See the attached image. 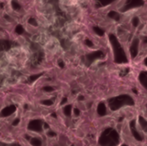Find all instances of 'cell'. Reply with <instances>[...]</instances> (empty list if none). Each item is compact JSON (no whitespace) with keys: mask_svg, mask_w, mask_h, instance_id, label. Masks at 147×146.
<instances>
[{"mask_svg":"<svg viewBox=\"0 0 147 146\" xmlns=\"http://www.w3.org/2000/svg\"><path fill=\"white\" fill-rule=\"evenodd\" d=\"M120 142V135L118 132L112 128H106L99 138V145L101 146H117Z\"/></svg>","mask_w":147,"mask_h":146,"instance_id":"6da1fadb","label":"cell"},{"mask_svg":"<svg viewBox=\"0 0 147 146\" xmlns=\"http://www.w3.org/2000/svg\"><path fill=\"white\" fill-rule=\"evenodd\" d=\"M109 37V41H110L112 48H113L115 62L117 63V64L127 63L128 59L127 58L126 52H125L124 49L122 48V46H121L117 37L113 34H110Z\"/></svg>","mask_w":147,"mask_h":146,"instance_id":"7a4b0ae2","label":"cell"},{"mask_svg":"<svg viewBox=\"0 0 147 146\" xmlns=\"http://www.w3.org/2000/svg\"><path fill=\"white\" fill-rule=\"evenodd\" d=\"M134 101L129 95H121L109 100V106L112 111H116L124 106H134Z\"/></svg>","mask_w":147,"mask_h":146,"instance_id":"3957f363","label":"cell"},{"mask_svg":"<svg viewBox=\"0 0 147 146\" xmlns=\"http://www.w3.org/2000/svg\"><path fill=\"white\" fill-rule=\"evenodd\" d=\"M144 4H145V1L144 0H127L125 4L123 5V7L121 9V11L122 12H126V11L130 10L132 9L141 7Z\"/></svg>","mask_w":147,"mask_h":146,"instance_id":"277c9868","label":"cell"},{"mask_svg":"<svg viewBox=\"0 0 147 146\" xmlns=\"http://www.w3.org/2000/svg\"><path fill=\"white\" fill-rule=\"evenodd\" d=\"M102 58H104V53L102 51H96V52H90V54L86 55V60H87V63H89V64H91L94 61L102 59Z\"/></svg>","mask_w":147,"mask_h":146,"instance_id":"5b68a950","label":"cell"},{"mask_svg":"<svg viewBox=\"0 0 147 146\" xmlns=\"http://www.w3.org/2000/svg\"><path fill=\"white\" fill-rule=\"evenodd\" d=\"M129 126H130V130H131V133H132V135L134 136V138L137 140V141H143L144 140V138L142 135H140V133L138 132L137 128H136V121L135 120H133L130 121V124H129Z\"/></svg>","mask_w":147,"mask_h":146,"instance_id":"8992f818","label":"cell"},{"mask_svg":"<svg viewBox=\"0 0 147 146\" xmlns=\"http://www.w3.org/2000/svg\"><path fill=\"white\" fill-rule=\"evenodd\" d=\"M139 46H140V39L135 38L134 39L131 46H130V53L132 58H136L139 53Z\"/></svg>","mask_w":147,"mask_h":146,"instance_id":"52a82bcc","label":"cell"},{"mask_svg":"<svg viewBox=\"0 0 147 146\" xmlns=\"http://www.w3.org/2000/svg\"><path fill=\"white\" fill-rule=\"evenodd\" d=\"M139 80L142 86L147 90V71H141L139 75Z\"/></svg>","mask_w":147,"mask_h":146,"instance_id":"ba28073f","label":"cell"},{"mask_svg":"<svg viewBox=\"0 0 147 146\" xmlns=\"http://www.w3.org/2000/svg\"><path fill=\"white\" fill-rule=\"evenodd\" d=\"M97 113L100 116H104L107 114V108L103 102L99 103V105L97 107Z\"/></svg>","mask_w":147,"mask_h":146,"instance_id":"9c48e42d","label":"cell"},{"mask_svg":"<svg viewBox=\"0 0 147 146\" xmlns=\"http://www.w3.org/2000/svg\"><path fill=\"white\" fill-rule=\"evenodd\" d=\"M139 123L142 128V130L145 132V133H147V120L142 116H140L139 117Z\"/></svg>","mask_w":147,"mask_h":146,"instance_id":"30bf717a","label":"cell"},{"mask_svg":"<svg viewBox=\"0 0 147 146\" xmlns=\"http://www.w3.org/2000/svg\"><path fill=\"white\" fill-rule=\"evenodd\" d=\"M108 15H109V17H110L111 19H113V20H115V21H117V22L121 19V15H120L118 12L114 11V10L109 11V14H108Z\"/></svg>","mask_w":147,"mask_h":146,"instance_id":"8fae6325","label":"cell"},{"mask_svg":"<svg viewBox=\"0 0 147 146\" xmlns=\"http://www.w3.org/2000/svg\"><path fill=\"white\" fill-rule=\"evenodd\" d=\"M96 1L100 3V6H107L112 3L115 0H96Z\"/></svg>","mask_w":147,"mask_h":146,"instance_id":"7c38bea8","label":"cell"},{"mask_svg":"<svg viewBox=\"0 0 147 146\" xmlns=\"http://www.w3.org/2000/svg\"><path fill=\"white\" fill-rule=\"evenodd\" d=\"M93 30H94L95 33H96L97 35H99V36H102V35L104 34V31H103L101 28H99V27H94V28H93Z\"/></svg>","mask_w":147,"mask_h":146,"instance_id":"4fadbf2b","label":"cell"},{"mask_svg":"<svg viewBox=\"0 0 147 146\" xmlns=\"http://www.w3.org/2000/svg\"><path fill=\"white\" fill-rule=\"evenodd\" d=\"M132 23H133V26L134 27H138L139 24H140V19H139V17H137V16L134 17L133 20H132Z\"/></svg>","mask_w":147,"mask_h":146,"instance_id":"5bb4252c","label":"cell"},{"mask_svg":"<svg viewBox=\"0 0 147 146\" xmlns=\"http://www.w3.org/2000/svg\"><path fill=\"white\" fill-rule=\"evenodd\" d=\"M85 44L88 46H93V42L90 40H85Z\"/></svg>","mask_w":147,"mask_h":146,"instance_id":"9a60e30c","label":"cell"},{"mask_svg":"<svg viewBox=\"0 0 147 146\" xmlns=\"http://www.w3.org/2000/svg\"><path fill=\"white\" fill-rule=\"evenodd\" d=\"M143 42H144L145 44H146L147 43V36H144V37H143Z\"/></svg>","mask_w":147,"mask_h":146,"instance_id":"2e32d148","label":"cell"},{"mask_svg":"<svg viewBox=\"0 0 147 146\" xmlns=\"http://www.w3.org/2000/svg\"><path fill=\"white\" fill-rule=\"evenodd\" d=\"M133 91H134V93L138 94V91H137V89H133Z\"/></svg>","mask_w":147,"mask_h":146,"instance_id":"e0dca14e","label":"cell"},{"mask_svg":"<svg viewBox=\"0 0 147 146\" xmlns=\"http://www.w3.org/2000/svg\"><path fill=\"white\" fill-rule=\"evenodd\" d=\"M145 65L147 66V57L145 59Z\"/></svg>","mask_w":147,"mask_h":146,"instance_id":"ac0fdd59","label":"cell"},{"mask_svg":"<svg viewBox=\"0 0 147 146\" xmlns=\"http://www.w3.org/2000/svg\"><path fill=\"white\" fill-rule=\"evenodd\" d=\"M122 120H123V117H121V118H120V119H119V121H120V122H121V121H122Z\"/></svg>","mask_w":147,"mask_h":146,"instance_id":"d6986e66","label":"cell"},{"mask_svg":"<svg viewBox=\"0 0 147 146\" xmlns=\"http://www.w3.org/2000/svg\"><path fill=\"white\" fill-rule=\"evenodd\" d=\"M121 146H128V145H122Z\"/></svg>","mask_w":147,"mask_h":146,"instance_id":"ffe728a7","label":"cell"},{"mask_svg":"<svg viewBox=\"0 0 147 146\" xmlns=\"http://www.w3.org/2000/svg\"><path fill=\"white\" fill-rule=\"evenodd\" d=\"M146 107H147V105H146Z\"/></svg>","mask_w":147,"mask_h":146,"instance_id":"44dd1931","label":"cell"},{"mask_svg":"<svg viewBox=\"0 0 147 146\" xmlns=\"http://www.w3.org/2000/svg\"></svg>","mask_w":147,"mask_h":146,"instance_id":"7402d4cb","label":"cell"}]
</instances>
